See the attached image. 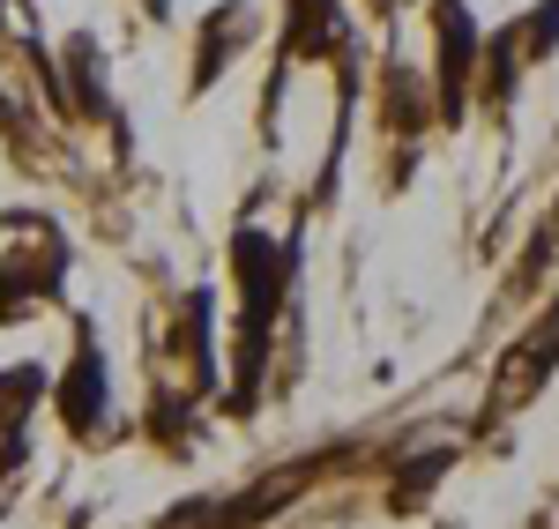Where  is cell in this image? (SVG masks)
I'll list each match as a JSON object with an SVG mask.
<instances>
[{"label": "cell", "mask_w": 559, "mask_h": 529, "mask_svg": "<svg viewBox=\"0 0 559 529\" xmlns=\"http://www.w3.org/2000/svg\"><path fill=\"white\" fill-rule=\"evenodd\" d=\"M477 15L471 0H432V105L463 120V97L477 83Z\"/></svg>", "instance_id": "obj_1"}, {"label": "cell", "mask_w": 559, "mask_h": 529, "mask_svg": "<svg viewBox=\"0 0 559 529\" xmlns=\"http://www.w3.org/2000/svg\"><path fill=\"white\" fill-rule=\"evenodd\" d=\"M60 418H68V433H97L105 425V351L90 336H83V351H75L68 388H60Z\"/></svg>", "instance_id": "obj_2"}, {"label": "cell", "mask_w": 559, "mask_h": 529, "mask_svg": "<svg viewBox=\"0 0 559 529\" xmlns=\"http://www.w3.org/2000/svg\"><path fill=\"white\" fill-rule=\"evenodd\" d=\"M247 38H254V8H247V0L224 8V31H216V15H210V31H202V60H194V89H210V75H224V60H231Z\"/></svg>", "instance_id": "obj_3"}, {"label": "cell", "mask_w": 559, "mask_h": 529, "mask_svg": "<svg viewBox=\"0 0 559 529\" xmlns=\"http://www.w3.org/2000/svg\"><path fill=\"white\" fill-rule=\"evenodd\" d=\"M440 470H448V455H426V462H411V470H403V478H395V507H418V500H426L432 492V478H440Z\"/></svg>", "instance_id": "obj_4"}, {"label": "cell", "mask_w": 559, "mask_h": 529, "mask_svg": "<svg viewBox=\"0 0 559 529\" xmlns=\"http://www.w3.org/2000/svg\"><path fill=\"white\" fill-rule=\"evenodd\" d=\"M500 60H515V31L500 38ZM492 105H508V68H492Z\"/></svg>", "instance_id": "obj_5"}]
</instances>
